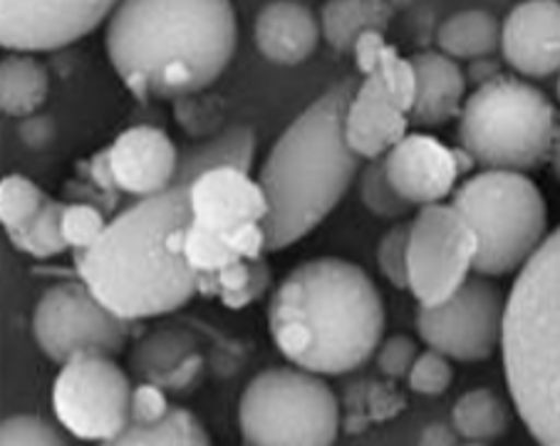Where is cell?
I'll use <instances>...</instances> for the list:
<instances>
[{
  "label": "cell",
  "instance_id": "6da1fadb",
  "mask_svg": "<svg viewBox=\"0 0 560 446\" xmlns=\"http://www.w3.org/2000/svg\"><path fill=\"white\" fill-rule=\"evenodd\" d=\"M191 221L184 186L139 199L107 223L95 246L74 254L80 283L127 322L179 310L199 293V273L184 258Z\"/></svg>",
  "mask_w": 560,
  "mask_h": 446
},
{
  "label": "cell",
  "instance_id": "7a4b0ae2",
  "mask_svg": "<svg viewBox=\"0 0 560 446\" xmlns=\"http://www.w3.org/2000/svg\"><path fill=\"white\" fill-rule=\"evenodd\" d=\"M236 33V13L223 0H127L109 17L105 48L132 95L176 102L217 82Z\"/></svg>",
  "mask_w": 560,
  "mask_h": 446
},
{
  "label": "cell",
  "instance_id": "3957f363",
  "mask_svg": "<svg viewBox=\"0 0 560 446\" xmlns=\"http://www.w3.org/2000/svg\"><path fill=\"white\" fill-rule=\"evenodd\" d=\"M268 330L298 369L345 375L377 355L385 303L372 278L350 260H305L270 297Z\"/></svg>",
  "mask_w": 560,
  "mask_h": 446
},
{
  "label": "cell",
  "instance_id": "277c9868",
  "mask_svg": "<svg viewBox=\"0 0 560 446\" xmlns=\"http://www.w3.org/2000/svg\"><path fill=\"white\" fill-rule=\"evenodd\" d=\"M358 85L348 78L325 90L270 146L256 179L268 201V250L293 246L320 226L358 176L362 160L345 139V115Z\"/></svg>",
  "mask_w": 560,
  "mask_h": 446
},
{
  "label": "cell",
  "instance_id": "5b68a950",
  "mask_svg": "<svg viewBox=\"0 0 560 446\" xmlns=\"http://www.w3.org/2000/svg\"><path fill=\"white\" fill-rule=\"evenodd\" d=\"M501 352L521 422L538 446H560V226L511 285Z\"/></svg>",
  "mask_w": 560,
  "mask_h": 446
},
{
  "label": "cell",
  "instance_id": "8992f818",
  "mask_svg": "<svg viewBox=\"0 0 560 446\" xmlns=\"http://www.w3.org/2000/svg\"><path fill=\"white\" fill-rule=\"evenodd\" d=\"M556 109L528 82L499 74L466 97L459 115L462 149L487 172H530L548 162Z\"/></svg>",
  "mask_w": 560,
  "mask_h": 446
},
{
  "label": "cell",
  "instance_id": "52a82bcc",
  "mask_svg": "<svg viewBox=\"0 0 560 446\" xmlns=\"http://www.w3.org/2000/svg\"><path fill=\"white\" fill-rule=\"evenodd\" d=\"M452 197L479 240L474 271L483 278L521 271L548 238L546 199L526 174L481 172Z\"/></svg>",
  "mask_w": 560,
  "mask_h": 446
},
{
  "label": "cell",
  "instance_id": "ba28073f",
  "mask_svg": "<svg viewBox=\"0 0 560 446\" xmlns=\"http://www.w3.org/2000/svg\"><path fill=\"white\" fill-rule=\"evenodd\" d=\"M244 446H332L340 404L323 377L298 367H268L238 402Z\"/></svg>",
  "mask_w": 560,
  "mask_h": 446
},
{
  "label": "cell",
  "instance_id": "9c48e42d",
  "mask_svg": "<svg viewBox=\"0 0 560 446\" xmlns=\"http://www.w3.org/2000/svg\"><path fill=\"white\" fill-rule=\"evenodd\" d=\"M132 322L117 318L85 283H58L43 293L33 313V338L45 357L68 365L80 355L117 357Z\"/></svg>",
  "mask_w": 560,
  "mask_h": 446
},
{
  "label": "cell",
  "instance_id": "30bf717a",
  "mask_svg": "<svg viewBox=\"0 0 560 446\" xmlns=\"http://www.w3.org/2000/svg\"><path fill=\"white\" fill-rule=\"evenodd\" d=\"M479 240L452 203L424 207L409 223V291L419 308H436L462 291L474 271Z\"/></svg>",
  "mask_w": 560,
  "mask_h": 446
},
{
  "label": "cell",
  "instance_id": "8fae6325",
  "mask_svg": "<svg viewBox=\"0 0 560 446\" xmlns=\"http://www.w3.org/2000/svg\"><path fill=\"white\" fill-rule=\"evenodd\" d=\"M132 385L112 357L80 355L62 365L52 385L58 422L82 442L105 444L129 426Z\"/></svg>",
  "mask_w": 560,
  "mask_h": 446
},
{
  "label": "cell",
  "instance_id": "7c38bea8",
  "mask_svg": "<svg viewBox=\"0 0 560 446\" xmlns=\"http://www.w3.org/2000/svg\"><path fill=\"white\" fill-rule=\"evenodd\" d=\"M506 297L491 278L474 275L436 308H419L417 332L429 350L456 362L489 360L503 338Z\"/></svg>",
  "mask_w": 560,
  "mask_h": 446
},
{
  "label": "cell",
  "instance_id": "4fadbf2b",
  "mask_svg": "<svg viewBox=\"0 0 560 446\" xmlns=\"http://www.w3.org/2000/svg\"><path fill=\"white\" fill-rule=\"evenodd\" d=\"M115 8L105 0H3L0 45L18 55L60 50L97 31Z\"/></svg>",
  "mask_w": 560,
  "mask_h": 446
},
{
  "label": "cell",
  "instance_id": "5bb4252c",
  "mask_svg": "<svg viewBox=\"0 0 560 446\" xmlns=\"http://www.w3.org/2000/svg\"><path fill=\"white\" fill-rule=\"evenodd\" d=\"M382 162L399 197L422 209L454 193L456 179L476 164L464 149L444 146L429 134H407Z\"/></svg>",
  "mask_w": 560,
  "mask_h": 446
},
{
  "label": "cell",
  "instance_id": "9a60e30c",
  "mask_svg": "<svg viewBox=\"0 0 560 446\" xmlns=\"http://www.w3.org/2000/svg\"><path fill=\"white\" fill-rule=\"evenodd\" d=\"M501 52L511 70L544 80L560 72V3L528 0L501 25Z\"/></svg>",
  "mask_w": 560,
  "mask_h": 446
},
{
  "label": "cell",
  "instance_id": "2e32d148",
  "mask_svg": "<svg viewBox=\"0 0 560 446\" xmlns=\"http://www.w3.org/2000/svg\"><path fill=\"white\" fill-rule=\"evenodd\" d=\"M109 162L119 191L149 199L174 189L179 152L162 129L139 125L112 142Z\"/></svg>",
  "mask_w": 560,
  "mask_h": 446
},
{
  "label": "cell",
  "instance_id": "e0dca14e",
  "mask_svg": "<svg viewBox=\"0 0 560 446\" xmlns=\"http://www.w3.org/2000/svg\"><path fill=\"white\" fill-rule=\"evenodd\" d=\"M191 216L199 226L229 234L248 223H264L268 201L258 181L241 169H213L189 186Z\"/></svg>",
  "mask_w": 560,
  "mask_h": 446
},
{
  "label": "cell",
  "instance_id": "ac0fdd59",
  "mask_svg": "<svg viewBox=\"0 0 560 446\" xmlns=\"http://www.w3.org/2000/svg\"><path fill=\"white\" fill-rule=\"evenodd\" d=\"M129 369L164 392H189L201 383L207 357L189 330L166 325L137 342L129 352Z\"/></svg>",
  "mask_w": 560,
  "mask_h": 446
},
{
  "label": "cell",
  "instance_id": "d6986e66",
  "mask_svg": "<svg viewBox=\"0 0 560 446\" xmlns=\"http://www.w3.org/2000/svg\"><path fill=\"white\" fill-rule=\"evenodd\" d=\"M409 117L375 78H362L345 115V139L360 160L377 162L409 134Z\"/></svg>",
  "mask_w": 560,
  "mask_h": 446
},
{
  "label": "cell",
  "instance_id": "ffe728a7",
  "mask_svg": "<svg viewBox=\"0 0 560 446\" xmlns=\"http://www.w3.org/2000/svg\"><path fill=\"white\" fill-rule=\"evenodd\" d=\"M323 27L311 5L276 0L260 8L254 23L258 52L276 64H301L317 48Z\"/></svg>",
  "mask_w": 560,
  "mask_h": 446
},
{
  "label": "cell",
  "instance_id": "44dd1931",
  "mask_svg": "<svg viewBox=\"0 0 560 446\" xmlns=\"http://www.w3.org/2000/svg\"><path fill=\"white\" fill-rule=\"evenodd\" d=\"M409 60L417 72V97L409 111V122L417 127H442L462 115L466 74L459 62L439 50H422Z\"/></svg>",
  "mask_w": 560,
  "mask_h": 446
},
{
  "label": "cell",
  "instance_id": "7402d4cb",
  "mask_svg": "<svg viewBox=\"0 0 560 446\" xmlns=\"http://www.w3.org/2000/svg\"><path fill=\"white\" fill-rule=\"evenodd\" d=\"M256 156V134L250 127H226L223 132L207 137L199 144L179 152V169L174 186H189L213 169H241L250 172Z\"/></svg>",
  "mask_w": 560,
  "mask_h": 446
},
{
  "label": "cell",
  "instance_id": "603a6c76",
  "mask_svg": "<svg viewBox=\"0 0 560 446\" xmlns=\"http://www.w3.org/2000/svg\"><path fill=\"white\" fill-rule=\"evenodd\" d=\"M439 52L452 60H487L501 50V23L497 15L481 8L462 11L446 17L436 31Z\"/></svg>",
  "mask_w": 560,
  "mask_h": 446
},
{
  "label": "cell",
  "instance_id": "cb8c5ba5",
  "mask_svg": "<svg viewBox=\"0 0 560 446\" xmlns=\"http://www.w3.org/2000/svg\"><path fill=\"white\" fill-rule=\"evenodd\" d=\"M392 21V5L375 0H332L323 5L320 27L323 37L338 52H352L360 35L382 31Z\"/></svg>",
  "mask_w": 560,
  "mask_h": 446
},
{
  "label": "cell",
  "instance_id": "d4e9b609",
  "mask_svg": "<svg viewBox=\"0 0 560 446\" xmlns=\"http://www.w3.org/2000/svg\"><path fill=\"white\" fill-rule=\"evenodd\" d=\"M48 70L33 55H8L0 64V107L11 117H33L48 99Z\"/></svg>",
  "mask_w": 560,
  "mask_h": 446
},
{
  "label": "cell",
  "instance_id": "484cf974",
  "mask_svg": "<svg viewBox=\"0 0 560 446\" xmlns=\"http://www.w3.org/2000/svg\"><path fill=\"white\" fill-rule=\"evenodd\" d=\"M511 414L503 399L491 389H469L456 399L452 426L466 442L491 444L509 432Z\"/></svg>",
  "mask_w": 560,
  "mask_h": 446
},
{
  "label": "cell",
  "instance_id": "4316f807",
  "mask_svg": "<svg viewBox=\"0 0 560 446\" xmlns=\"http://www.w3.org/2000/svg\"><path fill=\"white\" fill-rule=\"evenodd\" d=\"M270 283V268L266 258L254 260H236L229 268L219 273H203L199 275V293L201 295H219L226 308H246L260 295L268 291Z\"/></svg>",
  "mask_w": 560,
  "mask_h": 446
},
{
  "label": "cell",
  "instance_id": "83f0119b",
  "mask_svg": "<svg viewBox=\"0 0 560 446\" xmlns=\"http://www.w3.org/2000/svg\"><path fill=\"white\" fill-rule=\"evenodd\" d=\"M100 446H211V439L189 409L172 407L162 422L129 424L122 434Z\"/></svg>",
  "mask_w": 560,
  "mask_h": 446
},
{
  "label": "cell",
  "instance_id": "f1b7e54d",
  "mask_svg": "<svg viewBox=\"0 0 560 446\" xmlns=\"http://www.w3.org/2000/svg\"><path fill=\"white\" fill-rule=\"evenodd\" d=\"M68 209V203H60L55 199H48V203L40 209L37 216L25 223L23 228L11 231L8 238L11 244L23 250V254L33 258H52L60 256L68 248V240L62 236V213Z\"/></svg>",
  "mask_w": 560,
  "mask_h": 446
},
{
  "label": "cell",
  "instance_id": "f546056e",
  "mask_svg": "<svg viewBox=\"0 0 560 446\" xmlns=\"http://www.w3.org/2000/svg\"><path fill=\"white\" fill-rule=\"evenodd\" d=\"M184 258L199 275L219 273L223 268H229L231 263L241 260L226 234H217V231L203 228L194 221L191 226L186 228Z\"/></svg>",
  "mask_w": 560,
  "mask_h": 446
},
{
  "label": "cell",
  "instance_id": "4dcf8cb0",
  "mask_svg": "<svg viewBox=\"0 0 560 446\" xmlns=\"http://www.w3.org/2000/svg\"><path fill=\"white\" fill-rule=\"evenodd\" d=\"M45 203H48V197L23 174H8L0 184V223L8 234L23 228L27 221L40 213Z\"/></svg>",
  "mask_w": 560,
  "mask_h": 446
},
{
  "label": "cell",
  "instance_id": "1f68e13d",
  "mask_svg": "<svg viewBox=\"0 0 560 446\" xmlns=\"http://www.w3.org/2000/svg\"><path fill=\"white\" fill-rule=\"evenodd\" d=\"M360 199L377 219H402L412 209V203H407L392 186L382 160L370 162L360 172Z\"/></svg>",
  "mask_w": 560,
  "mask_h": 446
},
{
  "label": "cell",
  "instance_id": "d6a6232c",
  "mask_svg": "<svg viewBox=\"0 0 560 446\" xmlns=\"http://www.w3.org/2000/svg\"><path fill=\"white\" fill-rule=\"evenodd\" d=\"M370 78H375L380 82L382 90L387 92V97L395 102L405 115L412 111L415 97H417V72H415L412 60L402 58V55L397 52V48L387 45L377 62V70L372 72Z\"/></svg>",
  "mask_w": 560,
  "mask_h": 446
},
{
  "label": "cell",
  "instance_id": "836d02e7",
  "mask_svg": "<svg viewBox=\"0 0 560 446\" xmlns=\"http://www.w3.org/2000/svg\"><path fill=\"white\" fill-rule=\"evenodd\" d=\"M105 231L107 221L100 209L92 203H68L62 213V236L68 240V248H74V254L95 246Z\"/></svg>",
  "mask_w": 560,
  "mask_h": 446
},
{
  "label": "cell",
  "instance_id": "e575fe53",
  "mask_svg": "<svg viewBox=\"0 0 560 446\" xmlns=\"http://www.w3.org/2000/svg\"><path fill=\"white\" fill-rule=\"evenodd\" d=\"M377 266L395 287H409V223H397L377 246Z\"/></svg>",
  "mask_w": 560,
  "mask_h": 446
},
{
  "label": "cell",
  "instance_id": "d590c367",
  "mask_svg": "<svg viewBox=\"0 0 560 446\" xmlns=\"http://www.w3.org/2000/svg\"><path fill=\"white\" fill-rule=\"evenodd\" d=\"M0 446H68L50 422L33 414H18L0 426Z\"/></svg>",
  "mask_w": 560,
  "mask_h": 446
},
{
  "label": "cell",
  "instance_id": "8d00e7d4",
  "mask_svg": "<svg viewBox=\"0 0 560 446\" xmlns=\"http://www.w3.org/2000/svg\"><path fill=\"white\" fill-rule=\"evenodd\" d=\"M407 379H409V387H412L417 395H424V397L444 395L454 379L450 357L439 355L434 350L419 352V357Z\"/></svg>",
  "mask_w": 560,
  "mask_h": 446
},
{
  "label": "cell",
  "instance_id": "74e56055",
  "mask_svg": "<svg viewBox=\"0 0 560 446\" xmlns=\"http://www.w3.org/2000/svg\"><path fill=\"white\" fill-rule=\"evenodd\" d=\"M174 111H176V119H179V125L194 137L211 134L221 119L219 99L203 97L201 92L199 95L176 99Z\"/></svg>",
  "mask_w": 560,
  "mask_h": 446
},
{
  "label": "cell",
  "instance_id": "f35d334b",
  "mask_svg": "<svg viewBox=\"0 0 560 446\" xmlns=\"http://www.w3.org/2000/svg\"><path fill=\"white\" fill-rule=\"evenodd\" d=\"M417 357V342L409 334H392L377 350V367L389 379H402L409 377Z\"/></svg>",
  "mask_w": 560,
  "mask_h": 446
},
{
  "label": "cell",
  "instance_id": "ab89813d",
  "mask_svg": "<svg viewBox=\"0 0 560 446\" xmlns=\"http://www.w3.org/2000/svg\"><path fill=\"white\" fill-rule=\"evenodd\" d=\"M172 412L170 399L162 387L139 383L132 389V402H129V424H156Z\"/></svg>",
  "mask_w": 560,
  "mask_h": 446
},
{
  "label": "cell",
  "instance_id": "60d3db41",
  "mask_svg": "<svg viewBox=\"0 0 560 446\" xmlns=\"http://www.w3.org/2000/svg\"><path fill=\"white\" fill-rule=\"evenodd\" d=\"M385 48H387V40L382 31H370V33L358 37V43H354V48H352V55H354V64H358L362 78H370V74L377 70V62L382 58V52H385Z\"/></svg>",
  "mask_w": 560,
  "mask_h": 446
},
{
  "label": "cell",
  "instance_id": "b9f144b4",
  "mask_svg": "<svg viewBox=\"0 0 560 446\" xmlns=\"http://www.w3.org/2000/svg\"><path fill=\"white\" fill-rule=\"evenodd\" d=\"M18 134H21V142L31 149H43L52 142L55 137V125L50 117L45 115H33L21 119V127H18Z\"/></svg>",
  "mask_w": 560,
  "mask_h": 446
},
{
  "label": "cell",
  "instance_id": "7bdbcfd3",
  "mask_svg": "<svg viewBox=\"0 0 560 446\" xmlns=\"http://www.w3.org/2000/svg\"><path fill=\"white\" fill-rule=\"evenodd\" d=\"M85 166L88 172V179L97 186V189H102L107 193L109 199L117 197L119 186L115 181V174H112V162H109V146L102 149V152H97L95 156H92L90 162L82 164Z\"/></svg>",
  "mask_w": 560,
  "mask_h": 446
},
{
  "label": "cell",
  "instance_id": "ee69618b",
  "mask_svg": "<svg viewBox=\"0 0 560 446\" xmlns=\"http://www.w3.org/2000/svg\"><path fill=\"white\" fill-rule=\"evenodd\" d=\"M417 446H462L459 444V434H456V430L452 424H429L422 430V434H419V442Z\"/></svg>",
  "mask_w": 560,
  "mask_h": 446
},
{
  "label": "cell",
  "instance_id": "f6af8a7d",
  "mask_svg": "<svg viewBox=\"0 0 560 446\" xmlns=\"http://www.w3.org/2000/svg\"><path fill=\"white\" fill-rule=\"evenodd\" d=\"M499 74H501L499 72V64L493 62L491 58L476 60V62H471V68H469V80L476 82V87H481V85H487V82L497 80Z\"/></svg>",
  "mask_w": 560,
  "mask_h": 446
},
{
  "label": "cell",
  "instance_id": "bcb514c9",
  "mask_svg": "<svg viewBox=\"0 0 560 446\" xmlns=\"http://www.w3.org/2000/svg\"><path fill=\"white\" fill-rule=\"evenodd\" d=\"M548 164H550V172H553V176L560 181V125L556 127V132H553V142H550Z\"/></svg>",
  "mask_w": 560,
  "mask_h": 446
},
{
  "label": "cell",
  "instance_id": "7dc6e473",
  "mask_svg": "<svg viewBox=\"0 0 560 446\" xmlns=\"http://www.w3.org/2000/svg\"><path fill=\"white\" fill-rule=\"evenodd\" d=\"M462 446H491V444H476V442H466V444H462Z\"/></svg>",
  "mask_w": 560,
  "mask_h": 446
},
{
  "label": "cell",
  "instance_id": "c3c4849f",
  "mask_svg": "<svg viewBox=\"0 0 560 446\" xmlns=\"http://www.w3.org/2000/svg\"><path fill=\"white\" fill-rule=\"evenodd\" d=\"M556 92H558V99H560V74H558V85H556Z\"/></svg>",
  "mask_w": 560,
  "mask_h": 446
}]
</instances>
